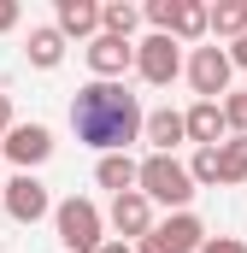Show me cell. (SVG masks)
<instances>
[{
	"label": "cell",
	"mask_w": 247,
	"mask_h": 253,
	"mask_svg": "<svg viewBox=\"0 0 247 253\" xmlns=\"http://www.w3.org/2000/svg\"><path fill=\"white\" fill-rule=\"evenodd\" d=\"M82 53H88V71H94L100 83H118L124 71L135 65V47H129L124 36H106V30H100V36H94V42H88Z\"/></svg>",
	"instance_id": "9"
},
{
	"label": "cell",
	"mask_w": 247,
	"mask_h": 253,
	"mask_svg": "<svg viewBox=\"0 0 247 253\" xmlns=\"http://www.w3.org/2000/svg\"><path fill=\"white\" fill-rule=\"evenodd\" d=\"M71 129H77V141L100 147V159H106V153H129V141L147 135V112L124 83L94 77V83H82L71 94Z\"/></svg>",
	"instance_id": "1"
},
{
	"label": "cell",
	"mask_w": 247,
	"mask_h": 253,
	"mask_svg": "<svg viewBox=\"0 0 247 253\" xmlns=\"http://www.w3.org/2000/svg\"><path fill=\"white\" fill-rule=\"evenodd\" d=\"M100 253H135V248H129V242H106Z\"/></svg>",
	"instance_id": "26"
},
{
	"label": "cell",
	"mask_w": 247,
	"mask_h": 253,
	"mask_svg": "<svg viewBox=\"0 0 247 253\" xmlns=\"http://www.w3.org/2000/svg\"><path fill=\"white\" fill-rule=\"evenodd\" d=\"M59 59H65L59 24H36V30H30V65H36V71H53Z\"/></svg>",
	"instance_id": "15"
},
{
	"label": "cell",
	"mask_w": 247,
	"mask_h": 253,
	"mask_svg": "<svg viewBox=\"0 0 247 253\" xmlns=\"http://www.w3.org/2000/svg\"><path fill=\"white\" fill-rule=\"evenodd\" d=\"M224 118H230V135H247V88L224 94Z\"/></svg>",
	"instance_id": "21"
},
{
	"label": "cell",
	"mask_w": 247,
	"mask_h": 253,
	"mask_svg": "<svg viewBox=\"0 0 247 253\" xmlns=\"http://www.w3.org/2000/svg\"><path fill=\"white\" fill-rule=\"evenodd\" d=\"M188 177H194L200 189H218V147H194V165H188Z\"/></svg>",
	"instance_id": "20"
},
{
	"label": "cell",
	"mask_w": 247,
	"mask_h": 253,
	"mask_svg": "<svg viewBox=\"0 0 247 253\" xmlns=\"http://www.w3.org/2000/svg\"><path fill=\"white\" fill-rule=\"evenodd\" d=\"M141 194L153 206H177L183 212L188 200H194V177H188V165H177L171 153H147L141 159Z\"/></svg>",
	"instance_id": "3"
},
{
	"label": "cell",
	"mask_w": 247,
	"mask_h": 253,
	"mask_svg": "<svg viewBox=\"0 0 247 253\" xmlns=\"http://www.w3.org/2000/svg\"><path fill=\"white\" fill-rule=\"evenodd\" d=\"M200 253H247V242H236V236H206Z\"/></svg>",
	"instance_id": "22"
},
{
	"label": "cell",
	"mask_w": 247,
	"mask_h": 253,
	"mask_svg": "<svg viewBox=\"0 0 247 253\" xmlns=\"http://www.w3.org/2000/svg\"><path fill=\"white\" fill-rule=\"evenodd\" d=\"M0 200H6V212H12L18 224H41V218L53 212V200H47V189H41V177H36V171H18V177L6 183Z\"/></svg>",
	"instance_id": "7"
},
{
	"label": "cell",
	"mask_w": 247,
	"mask_h": 253,
	"mask_svg": "<svg viewBox=\"0 0 247 253\" xmlns=\"http://www.w3.org/2000/svg\"><path fill=\"white\" fill-rule=\"evenodd\" d=\"M6 159H12L18 171L47 165V159H53V135H47V124H12V135H6Z\"/></svg>",
	"instance_id": "8"
},
{
	"label": "cell",
	"mask_w": 247,
	"mask_h": 253,
	"mask_svg": "<svg viewBox=\"0 0 247 253\" xmlns=\"http://www.w3.org/2000/svg\"><path fill=\"white\" fill-rule=\"evenodd\" d=\"M218 183L230 189V183H247V135H230L224 147H218Z\"/></svg>",
	"instance_id": "18"
},
{
	"label": "cell",
	"mask_w": 247,
	"mask_h": 253,
	"mask_svg": "<svg viewBox=\"0 0 247 253\" xmlns=\"http://www.w3.org/2000/svg\"><path fill=\"white\" fill-rule=\"evenodd\" d=\"M135 24H141V6H129V0H106V6H100V30H106V36H124V42H129Z\"/></svg>",
	"instance_id": "19"
},
{
	"label": "cell",
	"mask_w": 247,
	"mask_h": 253,
	"mask_svg": "<svg viewBox=\"0 0 247 253\" xmlns=\"http://www.w3.org/2000/svg\"><path fill=\"white\" fill-rule=\"evenodd\" d=\"M18 18H24V6H18V0H0V36L18 30Z\"/></svg>",
	"instance_id": "23"
},
{
	"label": "cell",
	"mask_w": 247,
	"mask_h": 253,
	"mask_svg": "<svg viewBox=\"0 0 247 253\" xmlns=\"http://www.w3.org/2000/svg\"><path fill=\"white\" fill-rule=\"evenodd\" d=\"M53 230H59L65 253H100L106 248V218H100V206L82 200V194H71V200L53 206Z\"/></svg>",
	"instance_id": "2"
},
{
	"label": "cell",
	"mask_w": 247,
	"mask_h": 253,
	"mask_svg": "<svg viewBox=\"0 0 247 253\" xmlns=\"http://www.w3.org/2000/svg\"><path fill=\"white\" fill-rule=\"evenodd\" d=\"M188 124V141H200V147H224L230 141V118H224V100H194L183 112Z\"/></svg>",
	"instance_id": "11"
},
{
	"label": "cell",
	"mask_w": 247,
	"mask_h": 253,
	"mask_svg": "<svg viewBox=\"0 0 247 253\" xmlns=\"http://www.w3.org/2000/svg\"><path fill=\"white\" fill-rule=\"evenodd\" d=\"M53 24H59L65 42H71V36H77V42H82V36L94 42V36H100V6H94V0H59V18H53Z\"/></svg>",
	"instance_id": "12"
},
{
	"label": "cell",
	"mask_w": 247,
	"mask_h": 253,
	"mask_svg": "<svg viewBox=\"0 0 247 253\" xmlns=\"http://www.w3.org/2000/svg\"><path fill=\"white\" fill-rule=\"evenodd\" d=\"M6 135H12V100L0 94V141H6Z\"/></svg>",
	"instance_id": "24"
},
{
	"label": "cell",
	"mask_w": 247,
	"mask_h": 253,
	"mask_svg": "<svg viewBox=\"0 0 247 253\" xmlns=\"http://www.w3.org/2000/svg\"><path fill=\"white\" fill-rule=\"evenodd\" d=\"M206 30H212V6H200V0H177L171 36H177V42H200Z\"/></svg>",
	"instance_id": "16"
},
{
	"label": "cell",
	"mask_w": 247,
	"mask_h": 253,
	"mask_svg": "<svg viewBox=\"0 0 247 253\" xmlns=\"http://www.w3.org/2000/svg\"><path fill=\"white\" fill-rule=\"evenodd\" d=\"M206 248V224L194 212H171L165 224H153V236L141 242V253H200Z\"/></svg>",
	"instance_id": "5"
},
{
	"label": "cell",
	"mask_w": 247,
	"mask_h": 253,
	"mask_svg": "<svg viewBox=\"0 0 247 253\" xmlns=\"http://www.w3.org/2000/svg\"><path fill=\"white\" fill-rule=\"evenodd\" d=\"M0 153H6V141H0Z\"/></svg>",
	"instance_id": "27"
},
{
	"label": "cell",
	"mask_w": 247,
	"mask_h": 253,
	"mask_svg": "<svg viewBox=\"0 0 247 253\" xmlns=\"http://www.w3.org/2000/svg\"><path fill=\"white\" fill-rule=\"evenodd\" d=\"M0 253H6V242H0Z\"/></svg>",
	"instance_id": "28"
},
{
	"label": "cell",
	"mask_w": 247,
	"mask_h": 253,
	"mask_svg": "<svg viewBox=\"0 0 247 253\" xmlns=\"http://www.w3.org/2000/svg\"><path fill=\"white\" fill-rule=\"evenodd\" d=\"M212 36L242 42L247 36V0H218V6H212Z\"/></svg>",
	"instance_id": "17"
},
{
	"label": "cell",
	"mask_w": 247,
	"mask_h": 253,
	"mask_svg": "<svg viewBox=\"0 0 247 253\" xmlns=\"http://www.w3.org/2000/svg\"><path fill=\"white\" fill-rule=\"evenodd\" d=\"M0 194H6V183H0Z\"/></svg>",
	"instance_id": "29"
},
{
	"label": "cell",
	"mask_w": 247,
	"mask_h": 253,
	"mask_svg": "<svg viewBox=\"0 0 247 253\" xmlns=\"http://www.w3.org/2000/svg\"><path fill=\"white\" fill-rule=\"evenodd\" d=\"M147 141H153V153H171L177 141H188V124H183V112H171V106L147 112Z\"/></svg>",
	"instance_id": "14"
},
{
	"label": "cell",
	"mask_w": 247,
	"mask_h": 253,
	"mask_svg": "<svg viewBox=\"0 0 247 253\" xmlns=\"http://www.w3.org/2000/svg\"><path fill=\"white\" fill-rule=\"evenodd\" d=\"M230 59H236V65L247 71V36H242V42H230Z\"/></svg>",
	"instance_id": "25"
},
{
	"label": "cell",
	"mask_w": 247,
	"mask_h": 253,
	"mask_svg": "<svg viewBox=\"0 0 247 253\" xmlns=\"http://www.w3.org/2000/svg\"><path fill=\"white\" fill-rule=\"evenodd\" d=\"M183 42L177 36H147L141 47H135V71H141V83H153V88H165V83H177L183 77V53H177Z\"/></svg>",
	"instance_id": "4"
},
{
	"label": "cell",
	"mask_w": 247,
	"mask_h": 253,
	"mask_svg": "<svg viewBox=\"0 0 247 253\" xmlns=\"http://www.w3.org/2000/svg\"><path fill=\"white\" fill-rule=\"evenodd\" d=\"M230 47H194V59H188V83H194V94L200 100H218V94H230Z\"/></svg>",
	"instance_id": "6"
},
{
	"label": "cell",
	"mask_w": 247,
	"mask_h": 253,
	"mask_svg": "<svg viewBox=\"0 0 247 253\" xmlns=\"http://www.w3.org/2000/svg\"><path fill=\"white\" fill-rule=\"evenodd\" d=\"M106 224L118 230V242H124V236H141V242H147V236H153V200H147L141 189L118 194V200H112V212H106Z\"/></svg>",
	"instance_id": "10"
},
{
	"label": "cell",
	"mask_w": 247,
	"mask_h": 253,
	"mask_svg": "<svg viewBox=\"0 0 247 253\" xmlns=\"http://www.w3.org/2000/svg\"><path fill=\"white\" fill-rule=\"evenodd\" d=\"M94 183H100V189H112V200H118V194L141 189V165H135L129 153H106V159L94 165Z\"/></svg>",
	"instance_id": "13"
}]
</instances>
